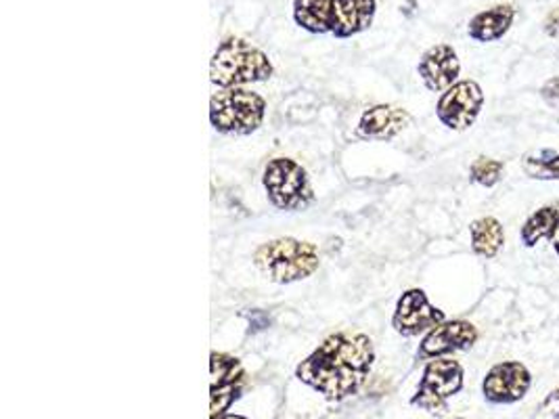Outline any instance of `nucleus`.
I'll return each mask as SVG.
<instances>
[{"label":"nucleus","instance_id":"obj_8","mask_svg":"<svg viewBox=\"0 0 559 419\" xmlns=\"http://www.w3.org/2000/svg\"><path fill=\"white\" fill-rule=\"evenodd\" d=\"M443 321H447L445 312L430 303L423 289L413 287L398 298L392 317V328L396 330V334L415 337L432 332Z\"/></svg>","mask_w":559,"mask_h":419},{"label":"nucleus","instance_id":"obj_4","mask_svg":"<svg viewBox=\"0 0 559 419\" xmlns=\"http://www.w3.org/2000/svg\"><path fill=\"white\" fill-rule=\"evenodd\" d=\"M266 101L244 86L221 88L210 101V122L223 135H252L264 120Z\"/></svg>","mask_w":559,"mask_h":419},{"label":"nucleus","instance_id":"obj_10","mask_svg":"<svg viewBox=\"0 0 559 419\" xmlns=\"http://www.w3.org/2000/svg\"><path fill=\"white\" fill-rule=\"evenodd\" d=\"M477 342V328L472 321L452 319L443 321L432 332H427L420 344V359H438L459 350H470Z\"/></svg>","mask_w":559,"mask_h":419},{"label":"nucleus","instance_id":"obj_16","mask_svg":"<svg viewBox=\"0 0 559 419\" xmlns=\"http://www.w3.org/2000/svg\"><path fill=\"white\" fill-rule=\"evenodd\" d=\"M472 250L484 260L497 258L505 246V229L499 219L482 217L470 224Z\"/></svg>","mask_w":559,"mask_h":419},{"label":"nucleus","instance_id":"obj_9","mask_svg":"<svg viewBox=\"0 0 559 419\" xmlns=\"http://www.w3.org/2000/svg\"><path fill=\"white\" fill-rule=\"evenodd\" d=\"M532 386V373L520 361H504L488 369L482 392L486 400L497 405H509L522 400Z\"/></svg>","mask_w":559,"mask_h":419},{"label":"nucleus","instance_id":"obj_22","mask_svg":"<svg viewBox=\"0 0 559 419\" xmlns=\"http://www.w3.org/2000/svg\"><path fill=\"white\" fill-rule=\"evenodd\" d=\"M541 97L547 101V103H551V106H556L559 103V78L558 76H554V78H549L547 83L543 84V88H541Z\"/></svg>","mask_w":559,"mask_h":419},{"label":"nucleus","instance_id":"obj_15","mask_svg":"<svg viewBox=\"0 0 559 419\" xmlns=\"http://www.w3.org/2000/svg\"><path fill=\"white\" fill-rule=\"evenodd\" d=\"M515 22L513 4H495L486 11L475 13L468 24V34L475 42H497L511 29Z\"/></svg>","mask_w":559,"mask_h":419},{"label":"nucleus","instance_id":"obj_11","mask_svg":"<svg viewBox=\"0 0 559 419\" xmlns=\"http://www.w3.org/2000/svg\"><path fill=\"white\" fill-rule=\"evenodd\" d=\"M212 419L221 418L224 411L239 398L244 389L246 371L239 359L212 353Z\"/></svg>","mask_w":559,"mask_h":419},{"label":"nucleus","instance_id":"obj_18","mask_svg":"<svg viewBox=\"0 0 559 419\" xmlns=\"http://www.w3.org/2000/svg\"><path fill=\"white\" fill-rule=\"evenodd\" d=\"M334 0H294V20L310 34L332 32Z\"/></svg>","mask_w":559,"mask_h":419},{"label":"nucleus","instance_id":"obj_6","mask_svg":"<svg viewBox=\"0 0 559 419\" xmlns=\"http://www.w3.org/2000/svg\"><path fill=\"white\" fill-rule=\"evenodd\" d=\"M463 389V367L450 357L432 359L423 369L418 394L411 405L427 409L430 414H443L447 400Z\"/></svg>","mask_w":559,"mask_h":419},{"label":"nucleus","instance_id":"obj_19","mask_svg":"<svg viewBox=\"0 0 559 419\" xmlns=\"http://www.w3.org/2000/svg\"><path fill=\"white\" fill-rule=\"evenodd\" d=\"M505 162L501 160H495V158H486V156H480L477 160H474V164L470 167V181L480 185V187H495L504 181Z\"/></svg>","mask_w":559,"mask_h":419},{"label":"nucleus","instance_id":"obj_12","mask_svg":"<svg viewBox=\"0 0 559 419\" xmlns=\"http://www.w3.org/2000/svg\"><path fill=\"white\" fill-rule=\"evenodd\" d=\"M418 72H420L421 81L427 90L445 93L452 84L459 83L461 61L450 45L440 42V45L430 47L421 56Z\"/></svg>","mask_w":559,"mask_h":419},{"label":"nucleus","instance_id":"obj_5","mask_svg":"<svg viewBox=\"0 0 559 419\" xmlns=\"http://www.w3.org/2000/svg\"><path fill=\"white\" fill-rule=\"evenodd\" d=\"M262 185L269 201L287 212L307 210L314 201V192L308 181L307 170L291 158H275L264 168Z\"/></svg>","mask_w":559,"mask_h":419},{"label":"nucleus","instance_id":"obj_17","mask_svg":"<svg viewBox=\"0 0 559 419\" xmlns=\"http://www.w3.org/2000/svg\"><path fill=\"white\" fill-rule=\"evenodd\" d=\"M559 223V206L549 204L534 210L520 229V239L526 248H536L541 242H551Z\"/></svg>","mask_w":559,"mask_h":419},{"label":"nucleus","instance_id":"obj_2","mask_svg":"<svg viewBox=\"0 0 559 419\" xmlns=\"http://www.w3.org/2000/svg\"><path fill=\"white\" fill-rule=\"evenodd\" d=\"M275 67L269 56L244 38H226L210 61V81L219 88H239L246 84L264 83Z\"/></svg>","mask_w":559,"mask_h":419},{"label":"nucleus","instance_id":"obj_23","mask_svg":"<svg viewBox=\"0 0 559 419\" xmlns=\"http://www.w3.org/2000/svg\"><path fill=\"white\" fill-rule=\"evenodd\" d=\"M543 32H545L549 38L559 40V7L558 9H551V11L547 13V17H545V22H543Z\"/></svg>","mask_w":559,"mask_h":419},{"label":"nucleus","instance_id":"obj_3","mask_svg":"<svg viewBox=\"0 0 559 419\" xmlns=\"http://www.w3.org/2000/svg\"><path fill=\"white\" fill-rule=\"evenodd\" d=\"M256 269L275 283L308 280L321 264L316 246L294 237H281L262 244L253 251Z\"/></svg>","mask_w":559,"mask_h":419},{"label":"nucleus","instance_id":"obj_25","mask_svg":"<svg viewBox=\"0 0 559 419\" xmlns=\"http://www.w3.org/2000/svg\"><path fill=\"white\" fill-rule=\"evenodd\" d=\"M216 419H246V418H239V416H223V418H216Z\"/></svg>","mask_w":559,"mask_h":419},{"label":"nucleus","instance_id":"obj_20","mask_svg":"<svg viewBox=\"0 0 559 419\" xmlns=\"http://www.w3.org/2000/svg\"><path fill=\"white\" fill-rule=\"evenodd\" d=\"M524 172L534 181H559V153H543L541 158L529 156L522 160Z\"/></svg>","mask_w":559,"mask_h":419},{"label":"nucleus","instance_id":"obj_7","mask_svg":"<svg viewBox=\"0 0 559 419\" xmlns=\"http://www.w3.org/2000/svg\"><path fill=\"white\" fill-rule=\"evenodd\" d=\"M484 108V90L474 81H459L445 90L436 103V115L448 131L463 133L472 128Z\"/></svg>","mask_w":559,"mask_h":419},{"label":"nucleus","instance_id":"obj_26","mask_svg":"<svg viewBox=\"0 0 559 419\" xmlns=\"http://www.w3.org/2000/svg\"><path fill=\"white\" fill-rule=\"evenodd\" d=\"M450 419H463V418H450Z\"/></svg>","mask_w":559,"mask_h":419},{"label":"nucleus","instance_id":"obj_13","mask_svg":"<svg viewBox=\"0 0 559 419\" xmlns=\"http://www.w3.org/2000/svg\"><path fill=\"white\" fill-rule=\"evenodd\" d=\"M411 120H413L411 113L402 108L388 106V103L373 106L371 110H367L361 115L359 135L363 139L392 140L394 137H398L405 128H409Z\"/></svg>","mask_w":559,"mask_h":419},{"label":"nucleus","instance_id":"obj_14","mask_svg":"<svg viewBox=\"0 0 559 419\" xmlns=\"http://www.w3.org/2000/svg\"><path fill=\"white\" fill-rule=\"evenodd\" d=\"M377 0H334L332 34L336 38L357 36L373 24Z\"/></svg>","mask_w":559,"mask_h":419},{"label":"nucleus","instance_id":"obj_24","mask_svg":"<svg viewBox=\"0 0 559 419\" xmlns=\"http://www.w3.org/2000/svg\"><path fill=\"white\" fill-rule=\"evenodd\" d=\"M551 244H554V250H556V254L559 256V223L558 229H556V235H554V239H551Z\"/></svg>","mask_w":559,"mask_h":419},{"label":"nucleus","instance_id":"obj_21","mask_svg":"<svg viewBox=\"0 0 559 419\" xmlns=\"http://www.w3.org/2000/svg\"><path fill=\"white\" fill-rule=\"evenodd\" d=\"M532 419H559V389L551 392L536 409Z\"/></svg>","mask_w":559,"mask_h":419},{"label":"nucleus","instance_id":"obj_1","mask_svg":"<svg viewBox=\"0 0 559 419\" xmlns=\"http://www.w3.org/2000/svg\"><path fill=\"white\" fill-rule=\"evenodd\" d=\"M375 361L371 337L364 334H334L312 350L296 375L330 400H344L361 391Z\"/></svg>","mask_w":559,"mask_h":419}]
</instances>
